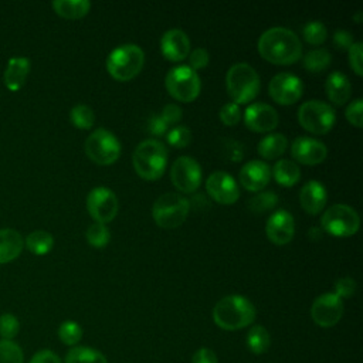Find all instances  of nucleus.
<instances>
[{"label": "nucleus", "instance_id": "obj_1", "mask_svg": "<svg viewBox=\"0 0 363 363\" xmlns=\"http://www.w3.org/2000/svg\"><path fill=\"white\" fill-rule=\"evenodd\" d=\"M259 55L275 65H291L302 58V43L289 28L272 27L264 31L257 43Z\"/></svg>", "mask_w": 363, "mask_h": 363}, {"label": "nucleus", "instance_id": "obj_2", "mask_svg": "<svg viewBox=\"0 0 363 363\" xmlns=\"http://www.w3.org/2000/svg\"><path fill=\"white\" fill-rule=\"evenodd\" d=\"M255 315V306L242 295H227L213 308V320L224 330L247 328L254 322Z\"/></svg>", "mask_w": 363, "mask_h": 363}, {"label": "nucleus", "instance_id": "obj_3", "mask_svg": "<svg viewBox=\"0 0 363 363\" xmlns=\"http://www.w3.org/2000/svg\"><path fill=\"white\" fill-rule=\"evenodd\" d=\"M132 164L143 180H157L163 176L167 166V149L157 139H145L135 147Z\"/></svg>", "mask_w": 363, "mask_h": 363}, {"label": "nucleus", "instance_id": "obj_4", "mask_svg": "<svg viewBox=\"0 0 363 363\" xmlns=\"http://www.w3.org/2000/svg\"><path fill=\"white\" fill-rule=\"evenodd\" d=\"M225 88L231 102L240 106L255 99L261 88V81L257 71L250 64L237 62L231 65L225 74Z\"/></svg>", "mask_w": 363, "mask_h": 363}, {"label": "nucleus", "instance_id": "obj_5", "mask_svg": "<svg viewBox=\"0 0 363 363\" xmlns=\"http://www.w3.org/2000/svg\"><path fill=\"white\" fill-rule=\"evenodd\" d=\"M145 52L136 44H121L106 57L108 74L119 81L128 82L133 79L143 68Z\"/></svg>", "mask_w": 363, "mask_h": 363}, {"label": "nucleus", "instance_id": "obj_6", "mask_svg": "<svg viewBox=\"0 0 363 363\" xmlns=\"http://www.w3.org/2000/svg\"><path fill=\"white\" fill-rule=\"evenodd\" d=\"M190 211L189 200L179 193L159 196L152 207V217L160 228L172 230L184 223Z\"/></svg>", "mask_w": 363, "mask_h": 363}, {"label": "nucleus", "instance_id": "obj_7", "mask_svg": "<svg viewBox=\"0 0 363 363\" xmlns=\"http://www.w3.org/2000/svg\"><path fill=\"white\" fill-rule=\"evenodd\" d=\"M164 85L172 98L179 102H193L201 89V81L196 71L189 65H176L169 69Z\"/></svg>", "mask_w": 363, "mask_h": 363}, {"label": "nucleus", "instance_id": "obj_8", "mask_svg": "<svg viewBox=\"0 0 363 363\" xmlns=\"http://www.w3.org/2000/svg\"><path fill=\"white\" fill-rule=\"evenodd\" d=\"M299 125L313 135H326L336 122L335 109L319 99H309L298 109Z\"/></svg>", "mask_w": 363, "mask_h": 363}, {"label": "nucleus", "instance_id": "obj_9", "mask_svg": "<svg viewBox=\"0 0 363 363\" xmlns=\"http://www.w3.org/2000/svg\"><path fill=\"white\" fill-rule=\"evenodd\" d=\"M86 156L96 164L108 166L121 156V142L108 129L98 128L86 138L84 145Z\"/></svg>", "mask_w": 363, "mask_h": 363}, {"label": "nucleus", "instance_id": "obj_10", "mask_svg": "<svg viewBox=\"0 0 363 363\" xmlns=\"http://www.w3.org/2000/svg\"><path fill=\"white\" fill-rule=\"evenodd\" d=\"M359 227L360 217L347 204H333L320 217L322 231L333 237H350L357 233Z\"/></svg>", "mask_w": 363, "mask_h": 363}, {"label": "nucleus", "instance_id": "obj_11", "mask_svg": "<svg viewBox=\"0 0 363 363\" xmlns=\"http://www.w3.org/2000/svg\"><path fill=\"white\" fill-rule=\"evenodd\" d=\"M201 167L190 156H179L170 167V180L173 186L184 194H193L201 184Z\"/></svg>", "mask_w": 363, "mask_h": 363}, {"label": "nucleus", "instance_id": "obj_12", "mask_svg": "<svg viewBox=\"0 0 363 363\" xmlns=\"http://www.w3.org/2000/svg\"><path fill=\"white\" fill-rule=\"evenodd\" d=\"M118 197L108 187H95L86 196V210L99 224L111 223L118 214Z\"/></svg>", "mask_w": 363, "mask_h": 363}, {"label": "nucleus", "instance_id": "obj_13", "mask_svg": "<svg viewBox=\"0 0 363 363\" xmlns=\"http://www.w3.org/2000/svg\"><path fill=\"white\" fill-rule=\"evenodd\" d=\"M268 94L279 105H294L303 94V84L295 74L279 72L269 81Z\"/></svg>", "mask_w": 363, "mask_h": 363}, {"label": "nucleus", "instance_id": "obj_14", "mask_svg": "<svg viewBox=\"0 0 363 363\" xmlns=\"http://www.w3.org/2000/svg\"><path fill=\"white\" fill-rule=\"evenodd\" d=\"M343 315V301L333 292H325L319 295L312 306L311 316L312 320L320 328L335 326Z\"/></svg>", "mask_w": 363, "mask_h": 363}, {"label": "nucleus", "instance_id": "obj_15", "mask_svg": "<svg viewBox=\"0 0 363 363\" xmlns=\"http://www.w3.org/2000/svg\"><path fill=\"white\" fill-rule=\"evenodd\" d=\"M206 191L216 203L223 206H231L240 197L237 182L231 174L223 170H216L207 177Z\"/></svg>", "mask_w": 363, "mask_h": 363}, {"label": "nucleus", "instance_id": "obj_16", "mask_svg": "<svg viewBox=\"0 0 363 363\" xmlns=\"http://www.w3.org/2000/svg\"><path fill=\"white\" fill-rule=\"evenodd\" d=\"M279 116L275 108L264 102H254L244 111L245 126L257 133H267L278 126Z\"/></svg>", "mask_w": 363, "mask_h": 363}, {"label": "nucleus", "instance_id": "obj_17", "mask_svg": "<svg viewBox=\"0 0 363 363\" xmlns=\"http://www.w3.org/2000/svg\"><path fill=\"white\" fill-rule=\"evenodd\" d=\"M291 156L295 159L294 162L315 166L322 163L328 156V147L323 142L308 138V136H298L291 143Z\"/></svg>", "mask_w": 363, "mask_h": 363}, {"label": "nucleus", "instance_id": "obj_18", "mask_svg": "<svg viewBox=\"0 0 363 363\" xmlns=\"http://www.w3.org/2000/svg\"><path fill=\"white\" fill-rule=\"evenodd\" d=\"M268 240L275 245L288 244L295 234V220L286 210H277L272 213L265 224Z\"/></svg>", "mask_w": 363, "mask_h": 363}, {"label": "nucleus", "instance_id": "obj_19", "mask_svg": "<svg viewBox=\"0 0 363 363\" xmlns=\"http://www.w3.org/2000/svg\"><path fill=\"white\" fill-rule=\"evenodd\" d=\"M272 174H271V167L268 163L254 159L247 162L238 174L241 186L252 193L262 191V189L269 183Z\"/></svg>", "mask_w": 363, "mask_h": 363}, {"label": "nucleus", "instance_id": "obj_20", "mask_svg": "<svg viewBox=\"0 0 363 363\" xmlns=\"http://www.w3.org/2000/svg\"><path fill=\"white\" fill-rule=\"evenodd\" d=\"M162 55L172 62H180L190 54V40L183 30L170 28L160 38Z\"/></svg>", "mask_w": 363, "mask_h": 363}, {"label": "nucleus", "instance_id": "obj_21", "mask_svg": "<svg viewBox=\"0 0 363 363\" xmlns=\"http://www.w3.org/2000/svg\"><path fill=\"white\" fill-rule=\"evenodd\" d=\"M328 201L326 187L318 180L306 182L299 191V203L303 211L311 216L319 214Z\"/></svg>", "mask_w": 363, "mask_h": 363}, {"label": "nucleus", "instance_id": "obj_22", "mask_svg": "<svg viewBox=\"0 0 363 363\" xmlns=\"http://www.w3.org/2000/svg\"><path fill=\"white\" fill-rule=\"evenodd\" d=\"M325 91L329 101L337 106L345 105L352 95V84L349 78L339 71H333L329 74L325 82Z\"/></svg>", "mask_w": 363, "mask_h": 363}, {"label": "nucleus", "instance_id": "obj_23", "mask_svg": "<svg viewBox=\"0 0 363 363\" xmlns=\"http://www.w3.org/2000/svg\"><path fill=\"white\" fill-rule=\"evenodd\" d=\"M28 72H30V60L28 58L11 57L4 69V75H3L4 85L11 92L18 91L26 84Z\"/></svg>", "mask_w": 363, "mask_h": 363}, {"label": "nucleus", "instance_id": "obj_24", "mask_svg": "<svg viewBox=\"0 0 363 363\" xmlns=\"http://www.w3.org/2000/svg\"><path fill=\"white\" fill-rule=\"evenodd\" d=\"M24 238L17 230L1 228L0 230V264L14 261L23 251Z\"/></svg>", "mask_w": 363, "mask_h": 363}, {"label": "nucleus", "instance_id": "obj_25", "mask_svg": "<svg viewBox=\"0 0 363 363\" xmlns=\"http://www.w3.org/2000/svg\"><path fill=\"white\" fill-rule=\"evenodd\" d=\"M271 174L274 176L275 182L284 187L295 186L301 179V169L298 163L291 159H279L275 162L274 167L271 169Z\"/></svg>", "mask_w": 363, "mask_h": 363}, {"label": "nucleus", "instance_id": "obj_26", "mask_svg": "<svg viewBox=\"0 0 363 363\" xmlns=\"http://www.w3.org/2000/svg\"><path fill=\"white\" fill-rule=\"evenodd\" d=\"M288 147V139L282 133H268L265 135L257 146V152L261 157L267 160L281 157Z\"/></svg>", "mask_w": 363, "mask_h": 363}, {"label": "nucleus", "instance_id": "obj_27", "mask_svg": "<svg viewBox=\"0 0 363 363\" xmlns=\"http://www.w3.org/2000/svg\"><path fill=\"white\" fill-rule=\"evenodd\" d=\"M54 11L68 20H78L88 14L91 9V1L88 0H55L52 1Z\"/></svg>", "mask_w": 363, "mask_h": 363}, {"label": "nucleus", "instance_id": "obj_28", "mask_svg": "<svg viewBox=\"0 0 363 363\" xmlns=\"http://www.w3.org/2000/svg\"><path fill=\"white\" fill-rule=\"evenodd\" d=\"M24 244L34 255H45L54 247V237L44 230H35L26 237Z\"/></svg>", "mask_w": 363, "mask_h": 363}, {"label": "nucleus", "instance_id": "obj_29", "mask_svg": "<svg viewBox=\"0 0 363 363\" xmlns=\"http://www.w3.org/2000/svg\"><path fill=\"white\" fill-rule=\"evenodd\" d=\"M65 363H108L106 357L96 349L72 346L65 354Z\"/></svg>", "mask_w": 363, "mask_h": 363}, {"label": "nucleus", "instance_id": "obj_30", "mask_svg": "<svg viewBox=\"0 0 363 363\" xmlns=\"http://www.w3.org/2000/svg\"><path fill=\"white\" fill-rule=\"evenodd\" d=\"M332 62V55L325 48H316L312 51H308L302 57L303 68L309 72H322L326 69Z\"/></svg>", "mask_w": 363, "mask_h": 363}, {"label": "nucleus", "instance_id": "obj_31", "mask_svg": "<svg viewBox=\"0 0 363 363\" xmlns=\"http://www.w3.org/2000/svg\"><path fill=\"white\" fill-rule=\"evenodd\" d=\"M271 345V336L268 330L261 325H254L247 333V347L255 353L261 354L268 350Z\"/></svg>", "mask_w": 363, "mask_h": 363}, {"label": "nucleus", "instance_id": "obj_32", "mask_svg": "<svg viewBox=\"0 0 363 363\" xmlns=\"http://www.w3.org/2000/svg\"><path fill=\"white\" fill-rule=\"evenodd\" d=\"M69 121H71V123H72L77 129L88 130V129H91V128L94 126L95 113H94L92 108H89L88 105L78 104V105H75V106L69 111Z\"/></svg>", "mask_w": 363, "mask_h": 363}, {"label": "nucleus", "instance_id": "obj_33", "mask_svg": "<svg viewBox=\"0 0 363 363\" xmlns=\"http://www.w3.org/2000/svg\"><path fill=\"white\" fill-rule=\"evenodd\" d=\"M278 204V196L274 191H258L248 200V208L254 214H262Z\"/></svg>", "mask_w": 363, "mask_h": 363}, {"label": "nucleus", "instance_id": "obj_34", "mask_svg": "<svg viewBox=\"0 0 363 363\" xmlns=\"http://www.w3.org/2000/svg\"><path fill=\"white\" fill-rule=\"evenodd\" d=\"M302 35L308 44L320 45L328 38V30L322 21L313 20V21H309L305 24V27L302 28Z\"/></svg>", "mask_w": 363, "mask_h": 363}, {"label": "nucleus", "instance_id": "obj_35", "mask_svg": "<svg viewBox=\"0 0 363 363\" xmlns=\"http://www.w3.org/2000/svg\"><path fill=\"white\" fill-rule=\"evenodd\" d=\"M85 237H86V242L94 248H104L105 245H108L111 240V231L105 224L94 223L88 227Z\"/></svg>", "mask_w": 363, "mask_h": 363}, {"label": "nucleus", "instance_id": "obj_36", "mask_svg": "<svg viewBox=\"0 0 363 363\" xmlns=\"http://www.w3.org/2000/svg\"><path fill=\"white\" fill-rule=\"evenodd\" d=\"M191 132L187 126L183 125H176L173 128H170V130H167L166 133V140L167 143L174 147V149H184L191 143Z\"/></svg>", "mask_w": 363, "mask_h": 363}, {"label": "nucleus", "instance_id": "obj_37", "mask_svg": "<svg viewBox=\"0 0 363 363\" xmlns=\"http://www.w3.org/2000/svg\"><path fill=\"white\" fill-rule=\"evenodd\" d=\"M58 337L67 346H75L82 337V328L75 320H65L58 328Z\"/></svg>", "mask_w": 363, "mask_h": 363}, {"label": "nucleus", "instance_id": "obj_38", "mask_svg": "<svg viewBox=\"0 0 363 363\" xmlns=\"http://www.w3.org/2000/svg\"><path fill=\"white\" fill-rule=\"evenodd\" d=\"M21 347L13 340H0V363H23Z\"/></svg>", "mask_w": 363, "mask_h": 363}, {"label": "nucleus", "instance_id": "obj_39", "mask_svg": "<svg viewBox=\"0 0 363 363\" xmlns=\"http://www.w3.org/2000/svg\"><path fill=\"white\" fill-rule=\"evenodd\" d=\"M20 330L18 319L13 313L0 315V336L4 340H13Z\"/></svg>", "mask_w": 363, "mask_h": 363}, {"label": "nucleus", "instance_id": "obj_40", "mask_svg": "<svg viewBox=\"0 0 363 363\" xmlns=\"http://www.w3.org/2000/svg\"><path fill=\"white\" fill-rule=\"evenodd\" d=\"M218 116H220V121L225 126H235L241 119V109L237 104L227 102L221 106V109L218 112Z\"/></svg>", "mask_w": 363, "mask_h": 363}, {"label": "nucleus", "instance_id": "obj_41", "mask_svg": "<svg viewBox=\"0 0 363 363\" xmlns=\"http://www.w3.org/2000/svg\"><path fill=\"white\" fill-rule=\"evenodd\" d=\"M345 116L347 122L356 128L363 126V101L360 98L353 99L345 111Z\"/></svg>", "mask_w": 363, "mask_h": 363}, {"label": "nucleus", "instance_id": "obj_42", "mask_svg": "<svg viewBox=\"0 0 363 363\" xmlns=\"http://www.w3.org/2000/svg\"><path fill=\"white\" fill-rule=\"evenodd\" d=\"M349 52V64L356 75H363V52H362V43L354 41L352 47L347 50Z\"/></svg>", "mask_w": 363, "mask_h": 363}, {"label": "nucleus", "instance_id": "obj_43", "mask_svg": "<svg viewBox=\"0 0 363 363\" xmlns=\"http://www.w3.org/2000/svg\"><path fill=\"white\" fill-rule=\"evenodd\" d=\"M208 61H210V55L206 48L199 47L190 51L189 54V67L196 72L200 69H204L208 65Z\"/></svg>", "mask_w": 363, "mask_h": 363}, {"label": "nucleus", "instance_id": "obj_44", "mask_svg": "<svg viewBox=\"0 0 363 363\" xmlns=\"http://www.w3.org/2000/svg\"><path fill=\"white\" fill-rule=\"evenodd\" d=\"M183 116V111L179 105L176 104H167L163 106L162 112H160V118L164 121V123L169 125H177L182 121Z\"/></svg>", "mask_w": 363, "mask_h": 363}, {"label": "nucleus", "instance_id": "obj_45", "mask_svg": "<svg viewBox=\"0 0 363 363\" xmlns=\"http://www.w3.org/2000/svg\"><path fill=\"white\" fill-rule=\"evenodd\" d=\"M356 292V281L346 277V278H340L336 281L335 284V295H337L340 299L343 298H350L353 296Z\"/></svg>", "mask_w": 363, "mask_h": 363}, {"label": "nucleus", "instance_id": "obj_46", "mask_svg": "<svg viewBox=\"0 0 363 363\" xmlns=\"http://www.w3.org/2000/svg\"><path fill=\"white\" fill-rule=\"evenodd\" d=\"M354 43L353 40V34L349 33L347 30H336L335 34H333V44L337 50H342V51H347L352 44Z\"/></svg>", "mask_w": 363, "mask_h": 363}, {"label": "nucleus", "instance_id": "obj_47", "mask_svg": "<svg viewBox=\"0 0 363 363\" xmlns=\"http://www.w3.org/2000/svg\"><path fill=\"white\" fill-rule=\"evenodd\" d=\"M167 125L164 123V121L160 118V115H152L147 121V130L153 135V136H163L167 133Z\"/></svg>", "mask_w": 363, "mask_h": 363}, {"label": "nucleus", "instance_id": "obj_48", "mask_svg": "<svg viewBox=\"0 0 363 363\" xmlns=\"http://www.w3.org/2000/svg\"><path fill=\"white\" fill-rule=\"evenodd\" d=\"M191 363H218L217 356L211 349L201 347L196 350V353L191 357Z\"/></svg>", "mask_w": 363, "mask_h": 363}, {"label": "nucleus", "instance_id": "obj_49", "mask_svg": "<svg viewBox=\"0 0 363 363\" xmlns=\"http://www.w3.org/2000/svg\"><path fill=\"white\" fill-rule=\"evenodd\" d=\"M30 363H61V360H60V357H58L54 352L45 349V350L37 352V353L31 357Z\"/></svg>", "mask_w": 363, "mask_h": 363}, {"label": "nucleus", "instance_id": "obj_50", "mask_svg": "<svg viewBox=\"0 0 363 363\" xmlns=\"http://www.w3.org/2000/svg\"><path fill=\"white\" fill-rule=\"evenodd\" d=\"M230 145H231V146H228V149H227V156H228L233 162L241 160V159H242V155H244L241 145H240V143H235V142H230Z\"/></svg>", "mask_w": 363, "mask_h": 363}, {"label": "nucleus", "instance_id": "obj_51", "mask_svg": "<svg viewBox=\"0 0 363 363\" xmlns=\"http://www.w3.org/2000/svg\"><path fill=\"white\" fill-rule=\"evenodd\" d=\"M308 235L312 241H319L323 235V231H322L320 227H311L309 231H308Z\"/></svg>", "mask_w": 363, "mask_h": 363}]
</instances>
